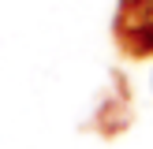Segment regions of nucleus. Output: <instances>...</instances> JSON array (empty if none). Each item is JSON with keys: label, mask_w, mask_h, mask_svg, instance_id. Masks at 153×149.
Returning <instances> with one entry per match:
<instances>
[{"label": "nucleus", "mask_w": 153, "mask_h": 149, "mask_svg": "<svg viewBox=\"0 0 153 149\" xmlns=\"http://www.w3.org/2000/svg\"><path fill=\"white\" fill-rule=\"evenodd\" d=\"M120 34L131 49H153V0H123Z\"/></svg>", "instance_id": "nucleus-1"}, {"label": "nucleus", "mask_w": 153, "mask_h": 149, "mask_svg": "<svg viewBox=\"0 0 153 149\" xmlns=\"http://www.w3.org/2000/svg\"><path fill=\"white\" fill-rule=\"evenodd\" d=\"M149 89H153V74H149Z\"/></svg>", "instance_id": "nucleus-2"}]
</instances>
